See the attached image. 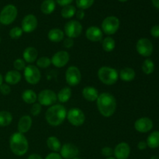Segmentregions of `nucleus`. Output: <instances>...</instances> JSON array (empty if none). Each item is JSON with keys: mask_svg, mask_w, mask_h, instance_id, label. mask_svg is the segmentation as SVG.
Listing matches in <instances>:
<instances>
[{"mask_svg": "<svg viewBox=\"0 0 159 159\" xmlns=\"http://www.w3.org/2000/svg\"><path fill=\"white\" fill-rule=\"evenodd\" d=\"M96 105L100 114L104 117H110L116 110V100L114 96L109 93L99 95L96 99Z\"/></svg>", "mask_w": 159, "mask_h": 159, "instance_id": "obj_1", "label": "nucleus"}, {"mask_svg": "<svg viewBox=\"0 0 159 159\" xmlns=\"http://www.w3.org/2000/svg\"><path fill=\"white\" fill-rule=\"evenodd\" d=\"M120 27V20L117 17L110 16L103 20L102 23V31L107 35H113Z\"/></svg>", "mask_w": 159, "mask_h": 159, "instance_id": "obj_6", "label": "nucleus"}, {"mask_svg": "<svg viewBox=\"0 0 159 159\" xmlns=\"http://www.w3.org/2000/svg\"><path fill=\"white\" fill-rule=\"evenodd\" d=\"M47 145L48 148L53 152H60L61 148V144L60 140L54 136H51L47 140Z\"/></svg>", "mask_w": 159, "mask_h": 159, "instance_id": "obj_26", "label": "nucleus"}, {"mask_svg": "<svg viewBox=\"0 0 159 159\" xmlns=\"http://www.w3.org/2000/svg\"><path fill=\"white\" fill-rule=\"evenodd\" d=\"M66 118L68 122L75 127L82 126L85 121V115L79 108H71L67 112Z\"/></svg>", "mask_w": 159, "mask_h": 159, "instance_id": "obj_7", "label": "nucleus"}, {"mask_svg": "<svg viewBox=\"0 0 159 159\" xmlns=\"http://www.w3.org/2000/svg\"><path fill=\"white\" fill-rule=\"evenodd\" d=\"M135 76H136V72L134 70L128 67L121 69L119 73V77L120 78L121 80L126 82H132L135 79Z\"/></svg>", "mask_w": 159, "mask_h": 159, "instance_id": "obj_23", "label": "nucleus"}, {"mask_svg": "<svg viewBox=\"0 0 159 159\" xmlns=\"http://www.w3.org/2000/svg\"><path fill=\"white\" fill-rule=\"evenodd\" d=\"M152 4L156 9H159V0H152Z\"/></svg>", "mask_w": 159, "mask_h": 159, "instance_id": "obj_48", "label": "nucleus"}, {"mask_svg": "<svg viewBox=\"0 0 159 159\" xmlns=\"http://www.w3.org/2000/svg\"><path fill=\"white\" fill-rule=\"evenodd\" d=\"M71 95H72V92H71V88L70 87H65V88L61 89L57 93V100L61 103H65V102L69 101V99L71 97Z\"/></svg>", "mask_w": 159, "mask_h": 159, "instance_id": "obj_25", "label": "nucleus"}, {"mask_svg": "<svg viewBox=\"0 0 159 159\" xmlns=\"http://www.w3.org/2000/svg\"><path fill=\"white\" fill-rule=\"evenodd\" d=\"M9 148L15 155L23 156L28 152L29 143L24 134L20 132H16L10 137Z\"/></svg>", "mask_w": 159, "mask_h": 159, "instance_id": "obj_3", "label": "nucleus"}, {"mask_svg": "<svg viewBox=\"0 0 159 159\" xmlns=\"http://www.w3.org/2000/svg\"><path fill=\"white\" fill-rule=\"evenodd\" d=\"M98 78L102 83L107 85H114L119 79V73L114 68L109 66H102L98 70Z\"/></svg>", "mask_w": 159, "mask_h": 159, "instance_id": "obj_4", "label": "nucleus"}, {"mask_svg": "<svg viewBox=\"0 0 159 159\" xmlns=\"http://www.w3.org/2000/svg\"><path fill=\"white\" fill-rule=\"evenodd\" d=\"M23 30L21 27H19V26H15V27L12 28L9 31V37L12 39L14 40H17V39L20 38L23 35Z\"/></svg>", "mask_w": 159, "mask_h": 159, "instance_id": "obj_36", "label": "nucleus"}, {"mask_svg": "<svg viewBox=\"0 0 159 159\" xmlns=\"http://www.w3.org/2000/svg\"><path fill=\"white\" fill-rule=\"evenodd\" d=\"M74 0H56V2L61 6H66L71 4Z\"/></svg>", "mask_w": 159, "mask_h": 159, "instance_id": "obj_44", "label": "nucleus"}, {"mask_svg": "<svg viewBox=\"0 0 159 159\" xmlns=\"http://www.w3.org/2000/svg\"><path fill=\"white\" fill-rule=\"evenodd\" d=\"M102 49L106 52H111L116 48V41L111 37H107L102 41Z\"/></svg>", "mask_w": 159, "mask_h": 159, "instance_id": "obj_30", "label": "nucleus"}, {"mask_svg": "<svg viewBox=\"0 0 159 159\" xmlns=\"http://www.w3.org/2000/svg\"><path fill=\"white\" fill-rule=\"evenodd\" d=\"M48 37L51 42L59 43L65 37V33H64L63 30H61V29H58V28H54V29H51L48 32Z\"/></svg>", "mask_w": 159, "mask_h": 159, "instance_id": "obj_24", "label": "nucleus"}, {"mask_svg": "<svg viewBox=\"0 0 159 159\" xmlns=\"http://www.w3.org/2000/svg\"><path fill=\"white\" fill-rule=\"evenodd\" d=\"M18 14L16 7L13 5H7L2 9L0 12V23L3 25L11 24L15 21Z\"/></svg>", "mask_w": 159, "mask_h": 159, "instance_id": "obj_5", "label": "nucleus"}, {"mask_svg": "<svg viewBox=\"0 0 159 159\" xmlns=\"http://www.w3.org/2000/svg\"><path fill=\"white\" fill-rule=\"evenodd\" d=\"M32 124V118L29 115H24L20 118L18 122V125H17L18 132L23 134L27 133L30 130Z\"/></svg>", "mask_w": 159, "mask_h": 159, "instance_id": "obj_19", "label": "nucleus"}, {"mask_svg": "<svg viewBox=\"0 0 159 159\" xmlns=\"http://www.w3.org/2000/svg\"><path fill=\"white\" fill-rule=\"evenodd\" d=\"M76 13V9L75 6L71 5L64 6L63 9H61V16L65 19H70L74 16Z\"/></svg>", "mask_w": 159, "mask_h": 159, "instance_id": "obj_32", "label": "nucleus"}, {"mask_svg": "<svg viewBox=\"0 0 159 159\" xmlns=\"http://www.w3.org/2000/svg\"><path fill=\"white\" fill-rule=\"evenodd\" d=\"M141 68H142V71L144 74L151 75L155 71V64H154L153 61L148 58L143 62Z\"/></svg>", "mask_w": 159, "mask_h": 159, "instance_id": "obj_33", "label": "nucleus"}, {"mask_svg": "<svg viewBox=\"0 0 159 159\" xmlns=\"http://www.w3.org/2000/svg\"><path fill=\"white\" fill-rule=\"evenodd\" d=\"M73 159H82V158H79V157H75V158H74Z\"/></svg>", "mask_w": 159, "mask_h": 159, "instance_id": "obj_53", "label": "nucleus"}, {"mask_svg": "<svg viewBox=\"0 0 159 159\" xmlns=\"http://www.w3.org/2000/svg\"><path fill=\"white\" fill-rule=\"evenodd\" d=\"M106 159H116L114 157H109V158H107Z\"/></svg>", "mask_w": 159, "mask_h": 159, "instance_id": "obj_51", "label": "nucleus"}, {"mask_svg": "<svg viewBox=\"0 0 159 159\" xmlns=\"http://www.w3.org/2000/svg\"><path fill=\"white\" fill-rule=\"evenodd\" d=\"M13 67L15 70L20 71H24L25 68H26V62L22 58H17L13 62Z\"/></svg>", "mask_w": 159, "mask_h": 159, "instance_id": "obj_37", "label": "nucleus"}, {"mask_svg": "<svg viewBox=\"0 0 159 159\" xmlns=\"http://www.w3.org/2000/svg\"><path fill=\"white\" fill-rule=\"evenodd\" d=\"M76 17L79 20H83V18L85 17V12L82 9H79L78 11H76Z\"/></svg>", "mask_w": 159, "mask_h": 159, "instance_id": "obj_45", "label": "nucleus"}, {"mask_svg": "<svg viewBox=\"0 0 159 159\" xmlns=\"http://www.w3.org/2000/svg\"><path fill=\"white\" fill-rule=\"evenodd\" d=\"M37 67L40 68H47L51 65V58L48 57H41L36 61Z\"/></svg>", "mask_w": 159, "mask_h": 159, "instance_id": "obj_34", "label": "nucleus"}, {"mask_svg": "<svg viewBox=\"0 0 159 159\" xmlns=\"http://www.w3.org/2000/svg\"><path fill=\"white\" fill-rule=\"evenodd\" d=\"M22 99L27 104H34L37 100V95L32 89H26L22 93Z\"/></svg>", "mask_w": 159, "mask_h": 159, "instance_id": "obj_27", "label": "nucleus"}, {"mask_svg": "<svg viewBox=\"0 0 159 159\" xmlns=\"http://www.w3.org/2000/svg\"><path fill=\"white\" fill-rule=\"evenodd\" d=\"M85 37L92 42H99L102 40L103 33L100 28L97 26H90L85 31Z\"/></svg>", "mask_w": 159, "mask_h": 159, "instance_id": "obj_18", "label": "nucleus"}, {"mask_svg": "<svg viewBox=\"0 0 159 159\" xmlns=\"http://www.w3.org/2000/svg\"><path fill=\"white\" fill-rule=\"evenodd\" d=\"M150 159H159V157L157 156V155H154V156H152Z\"/></svg>", "mask_w": 159, "mask_h": 159, "instance_id": "obj_50", "label": "nucleus"}, {"mask_svg": "<svg viewBox=\"0 0 159 159\" xmlns=\"http://www.w3.org/2000/svg\"><path fill=\"white\" fill-rule=\"evenodd\" d=\"M151 34L155 38H159V25H155L151 29Z\"/></svg>", "mask_w": 159, "mask_h": 159, "instance_id": "obj_42", "label": "nucleus"}, {"mask_svg": "<svg viewBox=\"0 0 159 159\" xmlns=\"http://www.w3.org/2000/svg\"><path fill=\"white\" fill-rule=\"evenodd\" d=\"M136 50L140 55L148 57H150L153 53L154 47L149 39L141 38L137 42Z\"/></svg>", "mask_w": 159, "mask_h": 159, "instance_id": "obj_12", "label": "nucleus"}, {"mask_svg": "<svg viewBox=\"0 0 159 159\" xmlns=\"http://www.w3.org/2000/svg\"><path fill=\"white\" fill-rule=\"evenodd\" d=\"M0 42H1V38H0Z\"/></svg>", "mask_w": 159, "mask_h": 159, "instance_id": "obj_54", "label": "nucleus"}, {"mask_svg": "<svg viewBox=\"0 0 159 159\" xmlns=\"http://www.w3.org/2000/svg\"><path fill=\"white\" fill-rule=\"evenodd\" d=\"M147 147H148V145H147V143H146V141H141L138 144V148L141 151L145 150V149L147 148Z\"/></svg>", "mask_w": 159, "mask_h": 159, "instance_id": "obj_46", "label": "nucleus"}, {"mask_svg": "<svg viewBox=\"0 0 159 159\" xmlns=\"http://www.w3.org/2000/svg\"><path fill=\"white\" fill-rule=\"evenodd\" d=\"M82 79V74L79 68L76 66H70L65 72V80L69 86H76Z\"/></svg>", "mask_w": 159, "mask_h": 159, "instance_id": "obj_10", "label": "nucleus"}, {"mask_svg": "<svg viewBox=\"0 0 159 159\" xmlns=\"http://www.w3.org/2000/svg\"><path fill=\"white\" fill-rule=\"evenodd\" d=\"M24 75L25 80L26 82L30 85H36L40 82L41 79V73L40 69L37 66L33 65H27L24 69Z\"/></svg>", "mask_w": 159, "mask_h": 159, "instance_id": "obj_8", "label": "nucleus"}, {"mask_svg": "<svg viewBox=\"0 0 159 159\" xmlns=\"http://www.w3.org/2000/svg\"><path fill=\"white\" fill-rule=\"evenodd\" d=\"M38 21L37 17L33 14H28L22 20L21 28L23 31L26 34L32 33L37 29Z\"/></svg>", "mask_w": 159, "mask_h": 159, "instance_id": "obj_14", "label": "nucleus"}, {"mask_svg": "<svg viewBox=\"0 0 159 159\" xmlns=\"http://www.w3.org/2000/svg\"><path fill=\"white\" fill-rule=\"evenodd\" d=\"M37 100L41 106L50 107L54 105V103L57 102V95L51 89H43L39 93Z\"/></svg>", "mask_w": 159, "mask_h": 159, "instance_id": "obj_9", "label": "nucleus"}, {"mask_svg": "<svg viewBox=\"0 0 159 159\" xmlns=\"http://www.w3.org/2000/svg\"><path fill=\"white\" fill-rule=\"evenodd\" d=\"M56 3L54 0H44L40 6V10L46 15L51 14L54 11Z\"/></svg>", "mask_w": 159, "mask_h": 159, "instance_id": "obj_29", "label": "nucleus"}, {"mask_svg": "<svg viewBox=\"0 0 159 159\" xmlns=\"http://www.w3.org/2000/svg\"><path fill=\"white\" fill-rule=\"evenodd\" d=\"M82 32V26L77 20H70L65 25V35L70 38H77Z\"/></svg>", "mask_w": 159, "mask_h": 159, "instance_id": "obj_11", "label": "nucleus"}, {"mask_svg": "<svg viewBox=\"0 0 159 159\" xmlns=\"http://www.w3.org/2000/svg\"><path fill=\"white\" fill-rule=\"evenodd\" d=\"M130 154V147L126 142L119 143L113 149V155L116 159H127Z\"/></svg>", "mask_w": 159, "mask_h": 159, "instance_id": "obj_17", "label": "nucleus"}, {"mask_svg": "<svg viewBox=\"0 0 159 159\" xmlns=\"http://www.w3.org/2000/svg\"><path fill=\"white\" fill-rule=\"evenodd\" d=\"M27 159H43V158L38 154H31L30 155H29Z\"/></svg>", "mask_w": 159, "mask_h": 159, "instance_id": "obj_47", "label": "nucleus"}, {"mask_svg": "<svg viewBox=\"0 0 159 159\" xmlns=\"http://www.w3.org/2000/svg\"><path fill=\"white\" fill-rule=\"evenodd\" d=\"M101 153H102V156L107 157V158L112 157V155H113V149L112 148L107 146V147L102 148V150H101Z\"/></svg>", "mask_w": 159, "mask_h": 159, "instance_id": "obj_39", "label": "nucleus"}, {"mask_svg": "<svg viewBox=\"0 0 159 159\" xmlns=\"http://www.w3.org/2000/svg\"><path fill=\"white\" fill-rule=\"evenodd\" d=\"M0 93H2L4 96H7L9 95V93H11V87L10 85H8V84L5 83V84H2L0 85Z\"/></svg>", "mask_w": 159, "mask_h": 159, "instance_id": "obj_40", "label": "nucleus"}, {"mask_svg": "<svg viewBox=\"0 0 159 159\" xmlns=\"http://www.w3.org/2000/svg\"><path fill=\"white\" fill-rule=\"evenodd\" d=\"M67 110L63 105L56 104L50 107L45 113V119L48 124L52 127L61 125L66 119Z\"/></svg>", "mask_w": 159, "mask_h": 159, "instance_id": "obj_2", "label": "nucleus"}, {"mask_svg": "<svg viewBox=\"0 0 159 159\" xmlns=\"http://www.w3.org/2000/svg\"><path fill=\"white\" fill-rule=\"evenodd\" d=\"M51 64L56 68H63L70 60V55L66 51H60L52 56L51 58Z\"/></svg>", "mask_w": 159, "mask_h": 159, "instance_id": "obj_13", "label": "nucleus"}, {"mask_svg": "<svg viewBox=\"0 0 159 159\" xmlns=\"http://www.w3.org/2000/svg\"><path fill=\"white\" fill-rule=\"evenodd\" d=\"M134 128L139 133H148L153 128V122L148 117H141L135 121Z\"/></svg>", "mask_w": 159, "mask_h": 159, "instance_id": "obj_16", "label": "nucleus"}, {"mask_svg": "<svg viewBox=\"0 0 159 159\" xmlns=\"http://www.w3.org/2000/svg\"><path fill=\"white\" fill-rule=\"evenodd\" d=\"M61 156L65 159H73L78 157L79 154V150L77 146L73 144H65L61 146L60 150Z\"/></svg>", "mask_w": 159, "mask_h": 159, "instance_id": "obj_15", "label": "nucleus"}, {"mask_svg": "<svg viewBox=\"0 0 159 159\" xmlns=\"http://www.w3.org/2000/svg\"><path fill=\"white\" fill-rule=\"evenodd\" d=\"M148 147H149L150 148L155 149L159 147V131H153L152 133H151L149 134V136L148 137L147 141Z\"/></svg>", "mask_w": 159, "mask_h": 159, "instance_id": "obj_28", "label": "nucleus"}, {"mask_svg": "<svg viewBox=\"0 0 159 159\" xmlns=\"http://www.w3.org/2000/svg\"><path fill=\"white\" fill-rule=\"evenodd\" d=\"M82 96L85 100L89 102H94L96 101L99 96V92L96 88L92 86H86L82 89Z\"/></svg>", "mask_w": 159, "mask_h": 159, "instance_id": "obj_22", "label": "nucleus"}, {"mask_svg": "<svg viewBox=\"0 0 159 159\" xmlns=\"http://www.w3.org/2000/svg\"><path fill=\"white\" fill-rule=\"evenodd\" d=\"M12 115L6 110L0 111V127H7L12 123Z\"/></svg>", "mask_w": 159, "mask_h": 159, "instance_id": "obj_31", "label": "nucleus"}, {"mask_svg": "<svg viewBox=\"0 0 159 159\" xmlns=\"http://www.w3.org/2000/svg\"><path fill=\"white\" fill-rule=\"evenodd\" d=\"M94 1L95 0H76V6L79 9L85 10L91 7Z\"/></svg>", "mask_w": 159, "mask_h": 159, "instance_id": "obj_35", "label": "nucleus"}, {"mask_svg": "<svg viewBox=\"0 0 159 159\" xmlns=\"http://www.w3.org/2000/svg\"><path fill=\"white\" fill-rule=\"evenodd\" d=\"M45 159H63L62 157L61 156L60 154L57 153V152H51V153L48 154L46 156Z\"/></svg>", "mask_w": 159, "mask_h": 159, "instance_id": "obj_43", "label": "nucleus"}, {"mask_svg": "<svg viewBox=\"0 0 159 159\" xmlns=\"http://www.w3.org/2000/svg\"><path fill=\"white\" fill-rule=\"evenodd\" d=\"M63 44L65 48L70 49V48H71L74 46V40L72 38H70V37H67V38L64 40Z\"/></svg>", "mask_w": 159, "mask_h": 159, "instance_id": "obj_41", "label": "nucleus"}, {"mask_svg": "<svg viewBox=\"0 0 159 159\" xmlns=\"http://www.w3.org/2000/svg\"><path fill=\"white\" fill-rule=\"evenodd\" d=\"M118 1H120V2H127V0H118Z\"/></svg>", "mask_w": 159, "mask_h": 159, "instance_id": "obj_52", "label": "nucleus"}, {"mask_svg": "<svg viewBox=\"0 0 159 159\" xmlns=\"http://www.w3.org/2000/svg\"><path fill=\"white\" fill-rule=\"evenodd\" d=\"M2 82H3V77H2V75L1 73H0V85L2 84Z\"/></svg>", "mask_w": 159, "mask_h": 159, "instance_id": "obj_49", "label": "nucleus"}, {"mask_svg": "<svg viewBox=\"0 0 159 159\" xmlns=\"http://www.w3.org/2000/svg\"><path fill=\"white\" fill-rule=\"evenodd\" d=\"M41 109H42V106L40 105L39 102H35V103L32 104V107H31V109H30L31 114H32L34 116H38V115L40 113V112H41Z\"/></svg>", "mask_w": 159, "mask_h": 159, "instance_id": "obj_38", "label": "nucleus"}, {"mask_svg": "<svg viewBox=\"0 0 159 159\" xmlns=\"http://www.w3.org/2000/svg\"><path fill=\"white\" fill-rule=\"evenodd\" d=\"M38 56V51L34 47H27L23 52V57L25 62L32 64L35 62Z\"/></svg>", "mask_w": 159, "mask_h": 159, "instance_id": "obj_21", "label": "nucleus"}, {"mask_svg": "<svg viewBox=\"0 0 159 159\" xmlns=\"http://www.w3.org/2000/svg\"><path fill=\"white\" fill-rule=\"evenodd\" d=\"M21 74L20 71H16V70H10V71H7L5 75V82L9 85H16L21 81Z\"/></svg>", "mask_w": 159, "mask_h": 159, "instance_id": "obj_20", "label": "nucleus"}]
</instances>
